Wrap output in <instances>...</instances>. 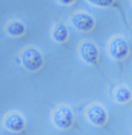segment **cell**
<instances>
[{
    "label": "cell",
    "instance_id": "cell-1",
    "mask_svg": "<svg viewBox=\"0 0 132 135\" xmlns=\"http://www.w3.org/2000/svg\"><path fill=\"white\" fill-rule=\"evenodd\" d=\"M108 52L111 59L123 61L130 56V44L122 35H114L108 43Z\"/></svg>",
    "mask_w": 132,
    "mask_h": 135
},
{
    "label": "cell",
    "instance_id": "cell-2",
    "mask_svg": "<svg viewBox=\"0 0 132 135\" xmlns=\"http://www.w3.org/2000/svg\"><path fill=\"white\" fill-rule=\"evenodd\" d=\"M21 62L27 70L36 71L43 66V56L40 51H38L34 47L25 48L21 53Z\"/></svg>",
    "mask_w": 132,
    "mask_h": 135
},
{
    "label": "cell",
    "instance_id": "cell-3",
    "mask_svg": "<svg viewBox=\"0 0 132 135\" xmlns=\"http://www.w3.org/2000/svg\"><path fill=\"white\" fill-rule=\"evenodd\" d=\"M52 119H53V123L61 129V130H67L73 126V122H74V114H73V110L65 107V105H61L58 108H56L53 110V114H52Z\"/></svg>",
    "mask_w": 132,
    "mask_h": 135
},
{
    "label": "cell",
    "instance_id": "cell-4",
    "mask_svg": "<svg viewBox=\"0 0 132 135\" xmlns=\"http://www.w3.org/2000/svg\"><path fill=\"white\" fill-rule=\"evenodd\" d=\"M85 116H87V119L92 125L99 126V127L105 126L108 119H109L106 109L101 104H92L91 107H88V109L85 112Z\"/></svg>",
    "mask_w": 132,
    "mask_h": 135
},
{
    "label": "cell",
    "instance_id": "cell-5",
    "mask_svg": "<svg viewBox=\"0 0 132 135\" xmlns=\"http://www.w3.org/2000/svg\"><path fill=\"white\" fill-rule=\"evenodd\" d=\"M79 53L80 57L84 62H87L88 65H96L100 60V52L99 48L96 47L95 43L92 42H83L79 47Z\"/></svg>",
    "mask_w": 132,
    "mask_h": 135
},
{
    "label": "cell",
    "instance_id": "cell-6",
    "mask_svg": "<svg viewBox=\"0 0 132 135\" xmlns=\"http://www.w3.org/2000/svg\"><path fill=\"white\" fill-rule=\"evenodd\" d=\"M71 23L79 31H91L95 27V18L85 12H78L71 17Z\"/></svg>",
    "mask_w": 132,
    "mask_h": 135
},
{
    "label": "cell",
    "instance_id": "cell-7",
    "mask_svg": "<svg viewBox=\"0 0 132 135\" xmlns=\"http://www.w3.org/2000/svg\"><path fill=\"white\" fill-rule=\"evenodd\" d=\"M4 126L7 130L13 133H21L25 129V119L19 113H9L4 119Z\"/></svg>",
    "mask_w": 132,
    "mask_h": 135
},
{
    "label": "cell",
    "instance_id": "cell-8",
    "mask_svg": "<svg viewBox=\"0 0 132 135\" xmlns=\"http://www.w3.org/2000/svg\"><path fill=\"white\" fill-rule=\"evenodd\" d=\"M113 98L119 104H127L132 100V91L124 84L118 86L113 91Z\"/></svg>",
    "mask_w": 132,
    "mask_h": 135
},
{
    "label": "cell",
    "instance_id": "cell-9",
    "mask_svg": "<svg viewBox=\"0 0 132 135\" xmlns=\"http://www.w3.org/2000/svg\"><path fill=\"white\" fill-rule=\"evenodd\" d=\"M52 36L56 42L64 43L69 38V30L64 23H57V25H54V27L52 30Z\"/></svg>",
    "mask_w": 132,
    "mask_h": 135
},
{
    "label": "cell",
    "instance_id": "cell-10",
    "mask_svg": "<svg viewBox=\"0 0 132 135\" xmlns=\"http://www.w3.org/2000/svg\"><path fill=\"white\" fill-rule=\"evenodd\" d=\"M25 30H26L25 25L22 22H19V21H12V22H9L7 25V33L9 34L11 36H14V38L23 35Z\"/></svg>",
    "mask_w": 132,
    "mask_h": 135
},
{
    "label": "cell",
    "instance_id": "cell-11",
    "mask_svg": "<svg viewBox=\"0 0 132 135\" xmlns=\"http://www.w3.org/2000/svg\"><path fill=\"white\" fill-rule=\"evenodd\" d=\"M88 3L96 5V7H101V8H108V7H111L114 4L115 0H87Z\"/></svg>",
    "mask_w": 132,
    "mask_h": 135
},
{
    "label": "cell",
    "instance_id": "cell-12",
    "mask_svg": "<svg viewBox=\"0 0 132 135\" xmlns=\"http://www.w3.org/2000/svg\"><path fill=\"white\" fill-rule=\"evenodd\" d=\"M75 0H58V3H61L62 5H70V4H73Z\"/></svg>",
    "mask_w": 132,
    "mask_h": 135
},
{
    "label": "cell",
    "instance_id": "cell-13",
    "mask_svg": "<svg viewBox=\"0 0 132 135\" xmlns=\"http://www.w3.org/2000/svg\"><path fill=\"white\" fill-rule=\"evenodd\" d=\"M131 1H132V0H131Z\"/></svg>",
    "mask_w": 132,
    "mask_h": 135
},
{
    "label": "cell",
    "instance_id": "cell-14",
    "mask_svg": "<svg viewBox=\"0 0 132 135\" xmlns=\"http://www.w3.org/2000/svg\"><path fill=\"white\" fill-rule=\"evenodd\" d=\"M131 101H132V100H131Z\"/></svg>",
    "mask_w": 132,
    "mask_h": 135
}]
</instances>
